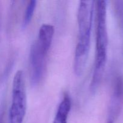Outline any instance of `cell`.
<instances>
[{
  "mask_svg": "<svg viewBox=\"0 0 123 123\" xmlns=\"http://www.w3.org/2000/svg\"><path fill=\"white\" fill-rule=\"evenodd\" d=\"M94 2L80 1L78 7V37L73 62L74 72L78 76L84 73L88 58Z\"/></svg>",
  "mask_w": 123,
  "mask_h": 123,
  "instance_id": "1",
  "label": "cell"
},
{
  "mask_svg": "<svg viewBox=\"0 0 123 123\" xmlns=\"http://www.w3.org/2000/svg\"><path fill=\"white\" fill-rule=\"evenodd\" d=\"M96 59L90 89L95 92L103 78L108 57V33L107 28V2L104 0L96 2Z\"/></svg>",
  "mask_w": 123,
  "mask_h": 123,
  "instance_id": "2",
  "label": "cell"
},
{
  "mask_svg": "<svg viewBox=\"0 0 123 123\" xmlns=\"http://www.w3.org/2000/svg\"><path fill=\"white\" fill-rule=\"evenodd\" d=\"M55 28L50 24H43L30 53V79L34 86L38 85L46 73L48 56L52 43Z\"/></svg>",
  "mask_w": 123,
  "mask_h": 123,
  "instance_id": "3",
  "label": "cell"
},
{
  "mask_svg": "<svg viewBox=\"0 0 123 123\" xmlns=\"http://www.w3.org/2000/svg\"><path fill=\"white\" fill-rule=\"evenodd\" d=\"M27 98L24 72L18 70L12 84V103L9 111L10 123H23L26 111Z\"/></svg>",
  "mask_w": 123,
  "mask_h": 123,
  "instance_id": "4",
  "label": "cell"
},
{
  "mask_svg": "<svg viewBox=\"0 0 123 123\" xmlns=\"http://www.w3.org/2000/svg\"><path fill=\"white\" fill-rule=\"evenodd\" d=\"M123 108V78L117 76L113 85L107 114L106 123H115Z\"/></svg>",
  "mask_w": 123,
  "mask_h": 123,
  "instance_id": "5",
  "label": "cell"
},
{
  "mask_svg": "<svg viewBox=\"0 0 123 123\" xmlns=\"http://www.w3.org/2000/svg\"><path fill=\"white\" fill-rule=\"evenodd\" d=\"M71 106L70 98L69 96L66 94L58 107L53 123H67Z\"/></svg>",
  "mask_w": 123,
  "mask_h": 123,
  "instance_id": "6",
  "label": "cell"
},
{
  "mask_svg": "<svg viewBox=\"0 0 123 123\" xmlns=\"http://www.w3.org/2000/svg\"><path fill=\"white\" fill-rule=\"evenodd\" d=\"M37 1L35 0H31L29 2L25 9V15H24V21H23V25L24 26H26L31 22L34 13L35 9L36 7Z\"/></svg>",
  "mask_w": 123,
  "mask_h": 123,
  "instance_id": "7",
  "label": "cell"
},
{
  "mask_svg": "<svg viewBox=\"0 0 123 123\" xmlns=\"http://www.w3.org/2000/svg\"><path fill=\"white\" fill-rule=\"evenodd\" d=\"M114 10L120 28L123 30V1L114 2Z\"/></svg>",
  "mask_w": 123,
  "mask_h": 123,
  "instance_id": "8",
  "label": "cell"
},
{
  "mask_svg": "<svg viewBox=\"0 0 123 123\" xmlns=\"http://www.w3.org/2000/svg\"><path fill=\"white\" fill-rule=\"evenodd\" d=\"M0 123H3V118H2V115L0 116Z\"/></svg>",
  "mask_w": 123,
  "mask_h": 123,
  "instance_id": "9",
  "label": "cell"
}]
</instances>
